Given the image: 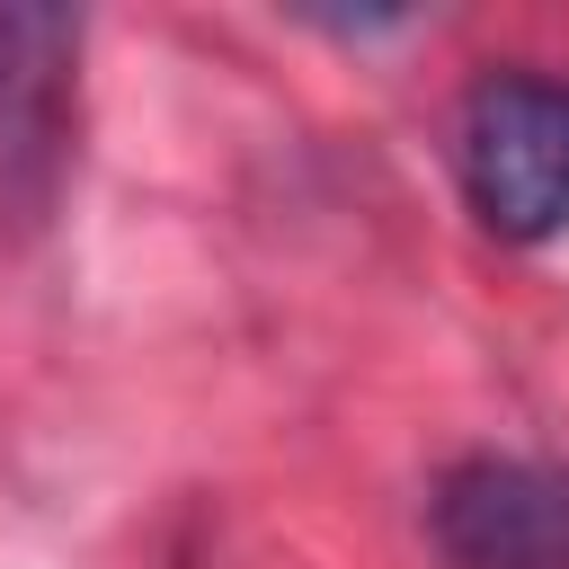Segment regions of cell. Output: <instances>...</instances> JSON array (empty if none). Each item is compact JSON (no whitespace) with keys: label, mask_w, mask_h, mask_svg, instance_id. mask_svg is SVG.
<instances>
[{"label":"cell","mask_w":569,"mask_h":569,"mask_svg":"<svg viewBox=\"0 0 569 569\" xmlns=\"http://www.w3.org/2000/svg\"><path fill=\"white\" fill-rule=\"evenodd\" d=\"M80 133V18L44 0L0 9V231H36L62 204Z\"/></svg>","instance_id":"7a4b0ae2"},{"label":"cell","mask_w":569,"mask_h":569,"mask_svg":"<svg viewBox=\"0 0 569 569\" xmlns=\"http://www.w3.org/2000/svg\"><path fill=\"white\" fill-rule=\"evenodd\" d=\"M427 533L445 569H569V480L516 453H471L436 480Z\"/></svg>","instance_id":"3957f363"},{"label":"cell","mask_w":569,"mask_h":569,"mask_svg":"<svg viewBox=\"0 0 569 569\" xmlns=\"http://www.w3.org/2000/svg\"><path fill=\"white\" fill-rule=\"evenodd\" d=\"M462 196L498 240L569 231V80L551 71H489L462 98Z\"/></svg>","instance_id":"6da1fadb"}]
</instances>
